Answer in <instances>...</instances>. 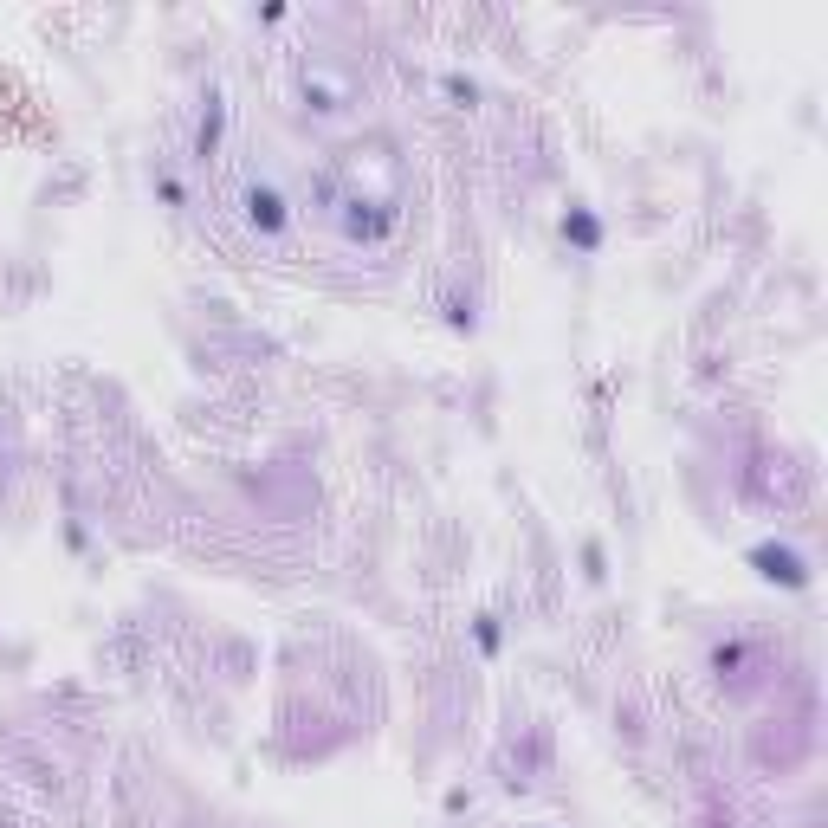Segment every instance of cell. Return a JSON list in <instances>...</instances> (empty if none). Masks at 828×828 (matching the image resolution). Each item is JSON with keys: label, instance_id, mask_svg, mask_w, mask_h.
Listing matches in <instances>:
<instances>
[{"label": "cell", "instance_id": "obj_1", "mask_svg": "<svg viewBox=\"0 0 828 828\" xmlns=\"http://www.w3.org/2000/svg\"><path fill=\"white\" fill-rule=\"evenodd\" d=\"M246 214H253V227H285V201L272 195V188H253V195H246Z\"/></svg>", "mask_w": 828, "mask_h": 828}]
</instances>
